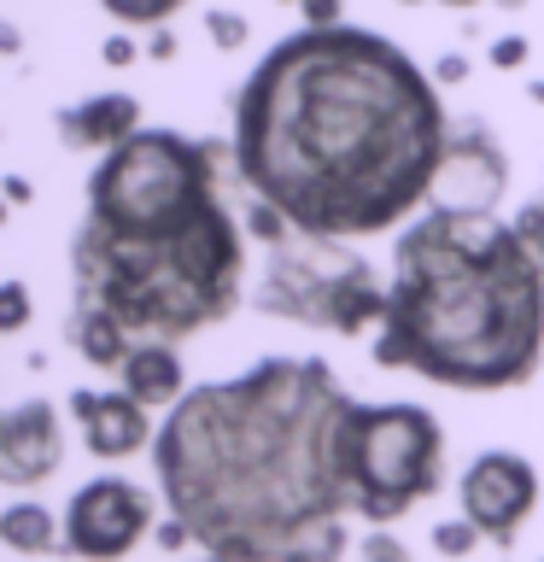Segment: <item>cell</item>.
<instances>
[{"instance_id":"obj_1","label":"cell","mask_w":544,"mask_h":562,"mask_svg":"<svg viewBox=\"0 0 544 562\" xmlns=\"http://www.w3.org/2000/svg\"><path fill=\"white\" fill-rule=\"evenodd\" d=\"M228 112L240 188L310 240L351 246L416 223L451 147L433 70L363 24L281 35Z\"/></svg>"},{"instance_id":"obj_2","label":"cell","mask_w":544,"mask_h":562,"mask_svg":"<svg viewBox=\"0 0 544 562\" xmlns=\"http://www.w3.org/2000/svg\"><path fill=\"white\" fill-rule=\"evenodd\" d=\"M351 398L322 358H258L158 416L152 486L211 562H340Z\"/></svg>"},{"instance_id":"obj_3","label":"cell","mask_w":544,"mask_h":562,"mask_svg":"<svg viewBox=\"0 0 544 562\" xmlns=\"http://www.w3.org/2000/svg\"><path fill=\"white\" fill-rule=\"evenodd\" d=\"M375 363L445 386L509 393L544 363V263L515 223L421 211L393 240Z\"/></svg>"},{"instance_id":"obj_4","label":"cell","mask_w":544,"mask_h":562,"mask_svg":"<svg viewBox=\"0 0 544 562\" xmlns=\"http://www.w3.org/2000/svg\"><path fill=\"white\" fill-rule=\"evenodd\" d=\"M246 223L228 205H211L200 223L152 240H117L100 228L70 235V281L77 305H100L135 340L188 346L217 328L246 293Z\"/></svg>"},{"instance_id":"obj_5","label":"cell","mask_w":544,"mask_h":562,"mask_svg":"<svg viewBox=\"0 0 544 562\" xmlns=\"http://www.w3.org/2000/svg\"><path fill=\"white\" fill-rule=\"evenodd\" d=\"M223 165H235L228 140L147 123L135 140L94 158V176L82 182V223L117 240L175 235V228L200 223L211 205H223Z\"/></svg>"},{"instance_id":"obj_6","label":"cell","mask_w":544,"mask_h":562,"mask_svg":"<svg viewBox=\"0 0 544 562\" xmlns=\"http://www.w3.org/2000/svg\"><path fill=\"white\" fill-rule=\"evenodd\" d=\"M340 469L351 492V516L393 527L428 504L445 486V428L428 404L410 398H358L345 416L340 439Z\"/></svg>"},{"instance_id":"obj_7","label":"cell","mask_w":544,"mask_h":562,"mask_svg":"<svg viewBox=\"0 0 544 562\" xmlns=\"http://www.w3.org/2000/svg\"><path fill=\"white\" fill-rule=\"evenodd\" d=\"M252 305L263 316H281V323L358 340L363 328L386 323V281L375 276V263L358 246L293 235V240L270 246L258 288H252Z\"/></svg>"},{"instance_id":"obj_8","label":"cell","mask_w":544,"mask_h":562,"mask_svg":"<svg viewBox=\"0 0 544 562\" xmlns=\"http://www.w3.org/2000/svg\"><path fill=\"white\" fill-rule=\"evenodd\" d=\"M158 504L129 474H94L70 492L65 516V557L77 562H123L158 533Z\"/></svg>"},{"instance_id":"obj_9","label":"cell","mask_w":544,"mask_h":562,"mask_svg":"<svg viewBox=\"0 0 544 562\" xmlns=\"http://www.w3.org/2000/svg\"><path fill=\"white\" fill-rule=\"evenodd\" d=\"M533 509H539V469L521 451L491 446L480 457H468L463 481H456V516H468L480 527L486 544L515 551V539L533 521Z\"/></svg>"},{"instance_id":"obj_10","label":"cell","mask_w":544,"mask_h":562,"mask_svg":"<svg viewBox=\"0 0 544 562\" xmlns=\"http://www.w3.org/2000/svg\"><path fill=\"white\" fill-rule=\"evenodd\" d=\"M509 193V158L486 123H451L445 165L433 176V205L428 211H456V217H498Z\"/></svg>"},{"instance_id":"obj_11","label":"cell","mask_w":544,"mask_h":562,"mask_svg":"<svg viewBox=\"0 0 544 562\" xmlns=\"http://www.w3.org/2000/svg\"><path fill=\"white\" fill-rule=\"evenodd\" d=\"M65 469V416L53 398H24L0 411V481L35 492Z\"/></svg>"},{"instance_id":"obj_12","label":"cell","mask_w":544,"mask_h":562,"mask_svg":"<svg viewBox=\"0 0 544 562\" xmlns=\"http://www.w3.org/2000/svg\"><path fill=\"white\" fill-rule=\"evenodd\" d=\"M70 422H77L88 457H100V463H123V457H140L152 451L158 439V422L140 398H129L123 386H77V393L65 398Z\"/></svg>"},{"instance_id":"obj_13","label":"cell","mask_w":544,"mask_h":562,"mask_svg":"<svg viewBox=\"0 0 544 562\" xmlns=\"http://www.w3.org/2000/svg\"><path fill=\"white\" fill-rule=\"evenodd\" d=\"M147 130V117H140V100L123 94V88H105V94H82L77 105H65L59 112V140L77 153H112L123 140H135Z\"/></svg>"},{"instance_id":"obj_14","label":"cell","mask_w":544,"mask_h":562,"mask_svg":"<svg viewBox=\"0 0 544 562\" xmlns=\"http://www.w3.org/2000/svg\"><path fill=\"white\" fill-rule=\"evenodd\" d=\"M117 386L129 398H140L147 411H175V404L193 393L182 346H170V340H135L129 363L117 369Z\"/></svg>"},{"instance_id":"obj_15","label":"cell","mask_w":544,"mask_h":562,"mask_svg":"<svg viewBox=\"0 0 544 562\" xmlns=\"http://www.w3.org/2000/svg\"><path fill=\"white\" fill-rule=\"evenodd\" d=\"M70 346H77V358L88 369L117 375V369L129 363V351H135V334L123 328L117 316H105L100 305H70Z\"/></svg>"},{"instance_id":"obj_16","label":"cell","mask_w":544,"mask_h":562,"mask_svg":"<svg viewBox=\"0 0 544 562\" xmlns=\"http://www.w3.org/2000/svg\"><path fill=\"white\" fill-rule=\"evenodd\" d=\"M0 544L18 557H53V551H65V516H53L35 498H12L0 509Z\"/></svg>"},{"instance_id":"obj_17","label":"cell","mask_w":544,"mask_h":562,"mask_svg":"<svg viewBox=\"0 0 544 562\" xmlns=\"http://www.w3.org/2000/svg\"><path fill=\"white\" fill-rule=\"evenodd\" d=\"M94 7L123 30H170V18L188 7V0H94Z\"/></svg>"},{"instance_id":"obj_18","label":"cell","mask_w":544,"mask_h":562,"mask_svg":"<svg viewBox=\"0 0 544 562\" xmlns=\"http://www.w3.org/2000/svg\"><path fill=\"white\" fill-rule=\"evenodd\" d=\"M474 544H486V539H480V527H474L468 516H445V521L433 527V551L445 557V562H468Z\"/></svg>"},{"instance_id":"obj_19","label":"cell","mask_w":544,"mask_h":562,"mask_svg":"<svg viewBox=\"0 0 544 562\" xmlns=\"http://www.w3.org/2000/svg\"><path fill=\"white\" fill-rule=\"evenodd\" d=\"M240 223H246V235H252V240H263V246H281V240H293V223L281 217L275 205L252 200V193H246V211H240Z\"/></svg>"},{"instance_id":"obj_20","label":"cell","mask_w":544,"mask_h":562,"mask_svg":"<svg viewBox=\"0 0 544 562\" xmlns=\"http://www.w3.org/2000/svg\"><path fill=\"white\" fill-rule=\"evenodd\" d=\"M205 42L217 53H240L246 42H252V24H246L240 12H228V7H211L205 12Z\"/></svg>"},{"instance_id":"obj_21","label":"cell","mask_w":544,"mask_h":562,"mask_svg":"<svg viewBox=\"0 0 544 562\" xmlns=\"http://www.w3.org/2000/svg\"><path fill=\"white\" fill-rule=\"evenodd\" d=\"M30 288L24 281H0V334H24L30 328Z\"/></svg>"},{"instance_id":"obj_22","label":"cell","mask_w":544,"mask_h":562,"mask_svg":"<svg viewBox=\"0 0 544 562\" xmlns=\"http://www.w3.org/2000/svg\"><path fill=\"white\" fill-rule=\"evenodd\" d=\"M298 30H340L345 24V0H298Z\"/></svg>"},{"instance_id":"obj_23","label":"cell","mask_w":544,"mask_h":562,"mask_svg":"<svg viewBox=\"0 0 544 562\" xmlns=\"http://www.w3.org/2000/svg\"><path fill=\"white\" fill-rule=\"evenodd\" d=\"M358 562H410V551H404V539H393L386 527H375V533L358 544Z\"/></svg>"},{"instance_id":"obj_24","label":"cell","mask_w":544,"mask_h":562,"mask_svg":"<svg viewBox=\"0 0 544 562\" xmlns=\"http://www.w3.org/2000/svg\"><path fill=\"white\" fill-rule=\"evenodd\" d=\"M100 59H105V65H117V70H123V65H135V59H140V47H135V35H129V30H117V35H105V47H100Z\"/></svg>"},{"instance_id":"obj_25","label":"cell","mask_w":544,"mask_h":562,"mask_svg":"<svg viewBox=\"0 0 544 562\" xmlns=\"http://www.w3.org/2000/svg\"><path fill=\"white\" fill-rule=\"evenodd\" d=\"M515 228L526 240H533V252H539V263H544V200H533V205H521V217H515Z\"/></svg>"},{"instance_id":"obj_26","label":"cell","mask_w":544,"mask_h":562,"mask_svg":"<svg viewBox=\"0 0 544 562\" xmlns=\"http://www.w3.org/2000/svg\"><path fill=\"white\" fill-rule=\"evenodd\" d=\"M526 53H533V47H526L521 35H503V42H491V65H498V70H521Z\"/></svg>"},{"instance_id":"obj_27","label":"cell","mask_w":544,"mask_h":562,"mask_svg":"<svg viewBox=\"0 0 544 562\" xmlns=\"http://www.w3.org/2000/svg\"><path fill=\"white\" fill-rule=\"evenodd\" d=\"M463 77H468V59H463V53H445V59L433 65V82H439V88H451V82H463Z\"/></svg>"},{"instance_id":"obj_28","label":"cell","mask_w":544,"mask_h":562,"mask_svg":"<svg viewBox=\"0 0 544 562\" xmlns=\"http://www.w3.org/2000/svg\"><path fill=\"white\" fill-rule=\"evenodd\" d=\"M147 59H158V65H165V59H175V35H170V30H152V42H147Z\"/></svg>"},{"instance_id":"obj_29","label":"cell","mask_w":544,"mask_h":562,"mask_svg":"<svg viewBox=\"0 0 544 562\" xmlns=\"http://www.w3.org/2000/svg\"><path fill=\"white\" fill-rule=\"evenodd\" d=\"M7 200L12 205H30V182H24V176H7Z\"/></svg>"},{"instance_id":"obj_30","label":"cell","mask_w":544,"mask_h":562,"mask_svg":"<svg viewBox=\"0 0 544 562\" xmlns=\"http://www.w3.org/2000/svg\"><path fill=\"white\" fill-rule=\"evenodd\" d=\"M439 7H480V0H439Z\"/></svg>"},{"instance_id":"obj_31","label":"cell","mask_w":544,"mask_h":562,"mask_svg":"<svg viewBox=\"0 0 544 562\" xmlns=\"http://www.w3.org/2000/svg\"><path fill=\"white\" fill-rule=\"evenodd\" d=\"M533 100H539V105H544V77H539V82H533Z\"/></svg>"},{"instance_id":"obj_32","label":"cell","mask_w":544,"mask_h":562,"mask_svg":"<svg viewBox=\"0 0 544 562\" xmlns=\"http://www.w3.org/2000/svg\"><path fill=\"white\" fill-rule=\"evenodd\" d=\"M503 7H526V0H503Z\"/></svg>"},{"instance_id":"obj_33","label":"cell","mask_w":544,"mask_h":562,"mask_svg":"<svg viewBox=\"0 0 544 562\" xmlns=\"http://www.w3.org/2000/svg\"><path fill=\"white\" fill-rule=\"evenodd\" d=\"M398 7H421V0H398Z\"/></svg>"},{"instance_id":"obj_34","label":"cell","mask_w":544,"mask_h":562,"mask_svg":"<svg viewBox=\"0 0 544 562\" xmlns=\"http://www.w3.org/2000/svg\"><path fill=\"white\" fill-rule=\"evenodd\" d=\"M281 7H298V0H281Z\"/></svg>"},{"instance_id":"obj_35","label":"cell","mask_w":544,"mask_h":562,"mask_svg":"<svg viewBox=\"0 0 544 562\" xmlns=\"http://www.w3.org/2000/svg\"><path fill=\"white\" fill-rule=\"evenodd\" d=\"M539 562H544V557H539Z\"/></svg>"},{"instance_id":"obj_36","label":"cell","mask_w":544,"mask_h":562,"mask_svg":"<svg viewBox=\"0 0 544 562\" xmlns=\"http://www.w3.org/2000/svg\"><path fill=\"white\" fill-rule=\"evenodd\" d=\"M205 562H211V557H205Z\"/></svg>"}]
</instances>
